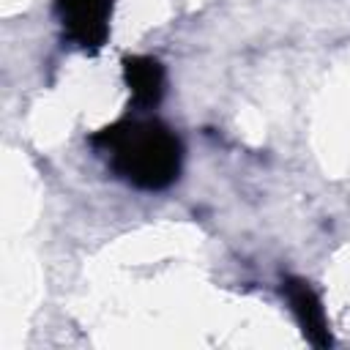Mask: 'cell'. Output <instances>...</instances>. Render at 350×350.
<instances>
[{
  "label": "cell",
  "mask_w": 350,
  "mask_h": 350,
  "mask_svg": "<svg viewBox=\"0 0 350 350\" xmlns=\"http://www.w3.org/2000/svg\"><path fill=\"white\" fill-rule=\"evenodd\" d=\"M93 153L120 183L137 191H167L183 172L180 134L150 112L129 109V115L88 137Z\"/></svg>",
  "instance_id": "obj_1"
},
{
  "label": "cell",
  "mask_w": 350,
  "mask_h": 350,
  "mask_svg": "<svg viewBox=\"0 0 350 350\" xmlns=\"http://www.w3.org/2000/svg\"><path fill=\"white\" fill-rule=\"evenodd\" d=\"M52 11L63 38L74 49L85 55L104 49L112 30L115 0H52Z\"/></svg>",
  "instance_id": "obj_2"
},
{
  "label": "cell",
  "mask_w": 350,
  "mask_h": 350,
  "mask_svg": "<svg viewBox=\"0 0 350 350\" xmlns=\"http://www.w3.org/2000/svg\"><path fill=\"white\" fill-rule=\"evenodd\" d=\"M282 295H284L301 334L306 336V342L314 347H331L334 336H331L325 306H323L317 290L301 276H284L282 279Z\"/></svg>",
  "instance_id": "obj_3"
},
{
  "label": "cell",
  "mask_w": 350,
  "mask_h": 350,
  "mask_svg": "<svg viewBox=\"0 0 350 350\" xmlns=\"http://www.w3.org/2000/svg\"><path fill=\"white\" fill-rule=\"evenodd\" d=\"M123 82L131 93V107L137 112H150L161 104L167 90V71L153 55H126L123 57Z\"/></svg>",
  "instance_id": "obj_4"
}]
</instances>
